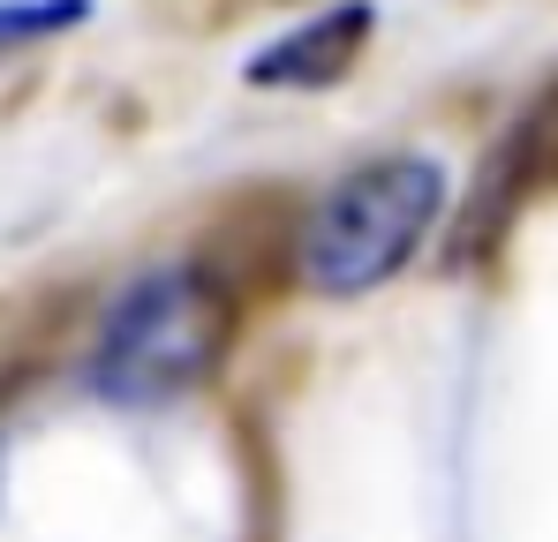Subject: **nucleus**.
Listing matches in <instances>:
<instances>
[{
	"label": "nucleus",
	"mask_w": 558,
	"mask_h": 542,
	"mask_svg": "<svg viewBox=\"0 0 558 542\" xmlns=\"http://www.w3.org/2000/svg\"><path fill=\"white\" fill-rule=\"evenodd\" d=\"M84 0H53V8H0V38H38V30H61L76 23Z\"/></svg>",
	"instance_id": "5"
},
{
	"label": "nucleus",
	"mask_w": 558,
	"mask_h": 542,
	"mask_svg": "<svg viewBox=\"0 0 558 542\" xmlns=\"http://www.w3.org/2000/svg\"><path fill=\"white\" fill-rule=\"evenodd\" d=\"M446 211V174L438 159L392 151L363 174H348L302 226V279L317 294H371L392 271L415 264Z\"/></svg>",
	"instance_id": "2"
},
{
	"label": "nucleus",
	"mask_w": 558,
	"mask_h": 542,
	"mask_svg": "<svg viewBox=\"0 0 558 542\" xmlns=\"http://www.w3.org/2000/svg\"><path fill=\"white\" fill-rule=\"evenodd\" d=\"M377 30L371 0H340V8H325L317 23H302L294 38H279L265 46L257 61H250V84L257 90H317V84H340L348 69H355V53H363V38Z\"/></svg>",
	"instance_id": "3"
},
{
	"label": "nucleus",
	"mask_w": 558,
	"mask_h": 542,
	"mask_svg": "<svg viewBox=\"0 0 558 542\" xmlns=\"http://www.w3.org/2000/svg\"><path fill=\"white\" fill-rule=\"evenodd\" d=\"M551 188H558V84H544L529 98V113L513 121L498 167H490V188H483V204H475V234H483V226L498 234L521 204H536V196H551Z\"/></svg>",
	"instance_id": "4"
},
{
	"label": "nucleus",
	"mask_w": 558,
	"mask_h": 542,
	"mask_svg": "<svg viewBox=\"0 0 558 542\" xmlns=\"http://www.w3.org/2000/svg\"><path fill=\"white\" fill-rule=\"evenodd\" d=\"M234 324H242V301H234V286L211 264L144 271L98 324L92 384L106 399H129V407L182 399L227 361Z\"/></svg>",
	"instance_id": "1"
}]
</instances>
